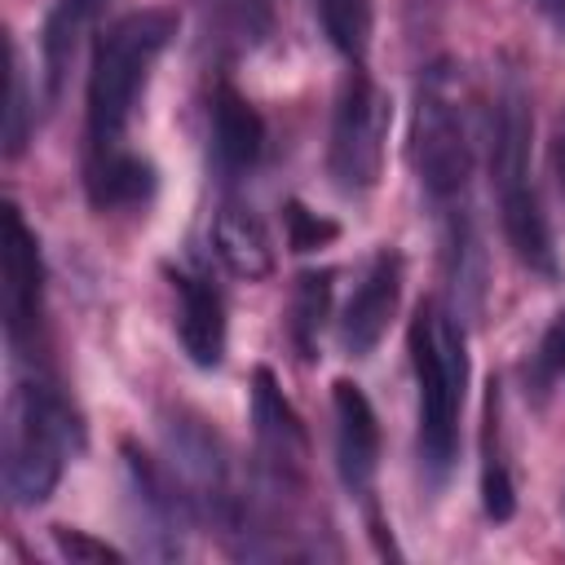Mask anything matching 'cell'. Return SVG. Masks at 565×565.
<instances>
[{
    "label": "cell",
    "mask_w": 565,
    "mask_h": 565,
    "mask_svg": "<svg viewBox=\"0 0 565 565\" xmlns=\"http://www.w3.org/2000/svg\"><path fill=\"white\" fill-rule=\"evenodd\" d=\"M172 35H177L172 9H137L102 31L93 49V66H88V97H84L88 154L119 150V137L137 110V97L159 53L172 44Z\"/></svg>",
    "instance_id": "obj_1"
},
{
    "label": "cell",
    "mask_w": 565,
    "mask_h": 565,
    "mask_svg": "<svg viewBox=\"0 0 565 565\" xmlns=\"http://www.w3.org/2000/svg\"><path fill=\"white\" fill-rule=\"evenodd\" d=\"M411 163L419 177V190L446 212L450 221V247H468L463 234V194L472 177V137L463 115V75L455 62H437L424 71L415 93V119H411Z\"/></svg>",
    "instance_id": "obj_2"
},
{
    "label": "cell",
    "mask_w": 565,
    "mask_h": 565,
    "mask_svg": "<svg viewBox=\"0 0 565 565\" xmlns=\"http://www.w3.org/2000/svg\"><path fill=\"white\" fill-rule=\"evenodd\" d=\"M411 366L419 384V455L433 486L446 481L459 450V411L468 393L463 327L437 300H424L411 318Z\"/></svg>",
    "instance_id": "obj_3"
},
{
    "label": "cell",
    "mask_w": 565,
    "mask_h": 565,
    "mask_svg": "<svg viewBox=\"0 0 565 565\" xmlns=\"http://www.w3.org/2000/svg\"><path fill=\"white\" fill-rule=\"evenodd\" d=\"M79 446V419L57 384L22 380L4 411V490L13 508H40Z\"/></svg>",
    "instance_id": "obj_4"
},
{
    "label": "cell",
    "mask_w": 565,
    "mask_h": 565,
    "mask_svg": "<svg viewBox=\"0 0 565 565\" xmlns=\"http://www.w3.org/2000/svg\"><path fill=\"white\" fill-rule=\"evenodd\" d=\"M530 132H534L530 97H525L521 79L508 75L490 106V181L499 194V221H503L512 252L530 269L552 274L556 269L552 234H547L543 203L530 185Z\"/></svg>",
    "instance_id": "obj_5"
},
{
    "label": "cell",
    "mask_w": 565,
    "mask_h": 565,
    "mask_svg": "<svg viewBox=\"0 0 565 565\" xmlns=\"http://www.w3.org/2000/svg\"><path fill=\"white\" fill-rule=\"evenodd\" d=\"M388 119L393 106L388 97L375 88V79L366 71H349L340 102H335V119H331V150H327V168L331 181L344 194H366L375 190L380 172H384V141H388Z\"/></svg>",
    "instance_id": "obj_6"
},
{
    "label": "cell",
    "mask_w": 565,
    "mask_h": 565,
    "mask_svg": "<svg viewBox=\"0 0 565 565\" xmlns=\"http://www.w3.org/2000/svg\"><path fill=\"white\" fill-rule=\"evenodd\" d=\"M0 305H4V335L13 349H26V340L40 327L44 313V256H40V238L26 225L22 207L9 203L4 207V247H0Z\"/></svg>",
    "instance_id": "obj_7"
},
{
    "label": "cell",
    "mask_w": 565,
    "mask_h": 565,
    "mask_svg": "<svg viewBox=\"0 0 565 565\" xmlns=\"http://www.w3.org/2000/svg\"><path fill=\"white\" fill-rule=\"evenodd\" d=\"M402 278H406V265H402V252L384 247L371 256L358 291L349 296V309H344V322H340V344L349 358H366L380 335L388 331L393 313H397V300H402Z\"/></svg>",
    "instance_id": "obj_8"
},
{
    "label": "cell",
    "mask_w": 565,
    "mask_h": 565,
    "mask_svg": "<svg viewBox=\"0 0 565 565\" xmlns=\"http://www.w3.org/2000/svg\"><path fill=\"white\" fill-rule=\"evenodd\" d=\"M331 411H335V463L353 494H366L380 468V419L371 411V397L353 380L331 384Z\"/></svg>",
    "instance_id": "obj_9"
},
{
    "label": "cell",
    "mask_w": 565,
    "mask_h": 565,
    "mask_svg": "<svg viewBox=\"0 0 565 565\" xmlns=\"http://www.w3.org/2000/svg\"><path fill=\"white\" fill-rule=\"evenodd\" d=\"M168 278H172V291H177V335H181L185 358L203 371L221 366L225 335H230L221 291L207 278L185 274V269H168Z\"/></svg>",
    "instance_id": "obj_10"
},
{
    "label": "cell",
    "mask_w": 565,
    "mask_h": 565,
    "mask_svg": "<svg viewBox=\"0 0 565 565\" xmlns=\"http://www.w3.org/2000/svg\"><path fill=\"white\" fill-rule=\"evenodd\" d=\"M124 463H128V477H132V490H137V503L146 512V521L154 525L150 534L163 539V556L181 552V530L190 521V494H181L177 477L168 468H159L146 450H137L132 441H124Z\"/></svg>",
    "instance_id": "obj_11"
},
{
    "label": "cell",
    "mask_w": 565,
    "mask_h": 565,
    "mask_svg": "<svg viewBox=\"0 0 565 565\" xmlns=\"http://www.w3.org/2000/svg\"><path fill=\"white\" fill-rule=\"evenodd\" d=\"M265 150V119L260 110L230 84L216 88L212 97V154H216V168L225 177H238L247 172Z\"/></svg>",
    "instance_id": "obj_12"
},
{
    "label": "cell",
    "mask_w": 565,
    "mask_h": 565,
    "mask_svg": "<svg viewBox=\"0 0 565 565\" xmlns=\"http://www.w3.org/2000/svg\"><path fill=\"white\" fill-rule=\"evenodd\" d=\"M212 252H216V260L234 278H247V282L269 278L274 265H278L269 230L252 212H243V207H221L216 212V221H212Z\"/></svg>",
    "instance_id": "obj_13"
},
{
    "label": "cell",
    "mask_w": 565,
    "mask_h": 565,
    "mask_svg": "<svg viewBox=\"0 0 565 565\" xmlns=\"http://www.w3.org/2000/svg\"><path fill=\"white\" fill-rule=\"evenodd\" d=\"M252 419H256V437L265 446V455L282 468H300L305 459V428H300V415L291 411V402L282 397L278 380L269 366H256V380H252Z\"/></svg>",
    "instance_id": "obj_14"
},
{
    "label": "cell",
    "mask_w": 565,
    "mask_h": 565,
    "mask_svg": "<svg viewBox=\"0 0 565 565\" xmlns=\"http://www.w3.org/2000/svg\"><path fill=\"white\" fill-rule=\"evenodd\" d=\"M84 185H88L93 207L119 212V207H137V203H146V199L154 194V168H150L141 154H128V150L119 146V150L88 154Z\"/></svg>",
    "instance_id": "obj_15"
},
{
    "label": "cell",
    "mask_w": 565,
    "mask_h": 565,
    "mask_svg": "<svg viewBox=\"0 0 565 565\" xmlns=\"http://www.w3.org/2000/svg\"><path fill=\"white\" fill-rule=\"evenodd\" d=\"M106 0H53L44 31H40V53H44V75H49V97L62 93L66 66L79 49V40L88 35V26L102 18Z\"/></svg>",
    "instance_id": "obj_16"
},
{
    "label": "cell",
    "mask_w": 565,
    "mask_h": 565,
    "mask_svg": "<svg viewBox=\"0 0 565 565\" xmlns=\"http://www.w3.org/2000/svg\"><path fill=\"white\" fill-rule=\"evenodd\" d=\"M481 508L490 521H508L516 512V486L508 459L499 450V384L490 380L486 393V437H481Z\"/></svg>",
    "instance_id": "obj_17"
},
{
    "label": "cell",
    "mask_w": 565,
    "mask_h": 565,
    "mask_svg": "<svg viewBox=\"0 0 565 565\" xmlns=\"http://www.w3.org/2000/svg\"><path fill=\"white\" fill-rule=\"evenodd\" d=\"M318 22L322 35L331 40V49L362 66L366 49H371V31H375V4L371 0H318Z\"/></svg>",
    "instance_id": "obj_18"
},
{
    "label": "cell",
    "mask_w": 565,
    "mask_h": 565,
    "mask_svg": "<svg viewBox=\"0 0 565 565\" xmlns=\"http://www.w3.org/2000/svg\"><path fill=\"white\" fill-rule=\"evenodd\" d=\"M331 269H305L296 278V296H291V340H296V353L305 362H313L318 353V335H322V322H327V309H331Z\"/></svg>",
    "instance_id": "obj_19"
},
{
    "label": "cell",
    "mask_w": 565,
    "mask_h": 565,
    "mask_svg": "<svg viewBox=\"0 0 565 565\" xmlns=\"http://www.w3.org/2000/svg\"><path fill=\"white\" fill-rule=\"evenodd\" d=\"M31 137V102H26V75H22V57L9 44V106H4V154L18 159L22 146Z\"/></svg>",
    "instance_id": "obj_20"
},
{
    "label": "cell",
    "mask_w": 565,
    "mask_h": 565,
    "mask_svg": "<svg viewBox=\"0 0 565 565\" xmlns=\"http://www.w3.org/2000/svg\"><path fill=\"white\" fill-rule=\"evenodd\" d=\"M53 547H57V556H66L71 565H119L124 561V552L119 547H110L106 539H93L88 530H71V525H53Z\"/></svg>",
    "instance_id": "obj_21"
},
{
    "label": "cell",
    "mask_w": 565,
    "mask_h": 565,
    "mask_svg": "<svg viewBox=\"0 0 565 565\" xmlns=\"http://www.w3.org/2000/svg\"><path fill=\"white\" fill-rule=\"evenodd\" d=\"M340 230H335V221H327V216H318V212H309L305 203H287V243H291V252H313V247H322V243H331Z\"/></svg>",
    "instance_id": "obj_22"
},
{
    "label": "cell",
    "mask_w": 565,
    "mask_h": 565,
    "mask_svg": "<svg viewBox=\"0 0 565 565\" xmlns=\"http://www.w3.org/2000/svg\"><path fill=\"white\" fill-rule=\"evenodd\" d=\"M561 375H565V313L552 318V327L534 349V388H552Z\"/></svg>",
    "instance_id": "obj_23"
},
{
    "label": "cell",
    "mask_w": 565,
    "mask_h": 565,
    "mask_svg": "<svg viewBox=\"0 0 565 565\" xmlns=\"http://www.w3.org/2000/svg\"><path fill=\"white\" fill-rule=\"evenodd\" d=\"M539 4H543V13L565 31V0H539Z\"/></svg>",
    "instance_id": "obj_24"
},
{
    "label": "cell",
    "mask_w": 565,
    "mask_h": 565,
    "mask_svg": "<svg viewBox=\"0 0 565 565\" xmlns=\"http://www.w3.org/2000/svg\"><path fill=\"white\" fill-rule=\"evenodd\" d=\"M556 163H561V177H565V132H561V150H556Z\"/></svg>",
    "instance_id": "obj_25"
}]
</instances>
